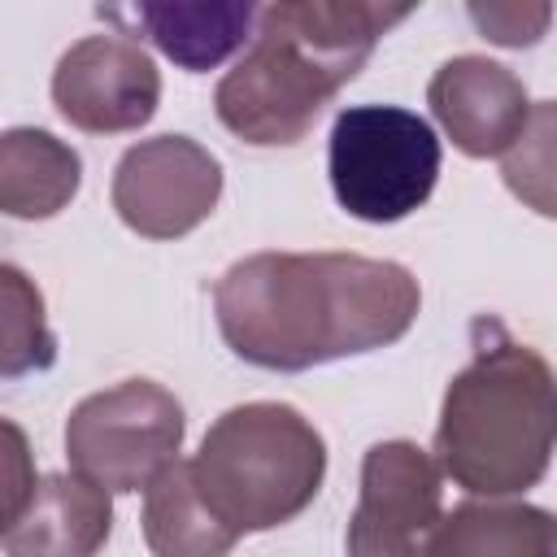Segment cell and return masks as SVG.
Wrapping results in <instances>:
<instances>
[{
	"label": "cell",
	"mask_w": 557,
	"mask_h": 557,
	"mask_svg": "<svg viewBox=\"0 0 557 557\" xmlns=\"http://www.w3.org/2000/svg\"><path fill=\"white\" fill-rule=\"evenodd\" d=\"M418 309V278L361 252H252L213 283L226 348L278 374L387 348L409 335Z\"/></svg>",
	"instance_id": "1"
},
{
	"label": "cell",
	"mask_w": 557,
	"mask_h": 557,
	"mask_svg": "<svg viewBox=\"0 0 557 557\" xmlns=\"http://www.w3.org/2000/svg\"><path fill=\"white\" fill-rule=\"evenodd\" d=\"M413 13L379 0H274L257 13L248 52L218 78V122L252 148L300 144L318 113L370 61L374 44Z\"/></svg>",
	"instance_id": "2"
},
{
	"label": "cell",
	"mask_w": 557,
	"mask_h": 557,
	"mask_svg": "<svg viewBox=\"0 0 557 557\" xmlns=\"http://www.w3.org/2000/svg\"><path fill=\"white\" fill-rule=\"evenodd\" d=\"M557 453V370L496 318L474 322V357L444 387L435 461L470 496L535 487Z\"/></svg>",
	"instance_id": "3"
},
{
	"label": "cell",
	"mask_w": 557,
	"mask_h": 557,
	"mask_svg": "<svg viewBox=\"0 0 557 557\" xmlns=\"http://www.w3.org/2000/svg\"><path fill=\"white\" fill-rule=\"evenodd\" d=\"M205 500L239 535L300 518L326 479V440L283 400H248L213 418L191 457Z\"/></svg>",
	"instance_id": "4"
},
{
	"label": "cell",
	"mask_w": 557,
	"mask_h": 557,
	"mask_svg": "<svg viewBox=\"0 0 557 557\" xmlns=\"http://www.w3.org/2000/svg\"><path fill=\"white\" fill-rule=\"evenodd\" d=\"M440 135L400 104H348L331 122L326 174L344 213L400 222L422 209L440 178Z\"/></svg>",
	"instance_id": "5"
},
{
	"label": "cell",
	"mask_w": 557,
	"mask_h": 557,
	"mask_svg": "<svg viewBox=\"0 0 557 557\" xmlns=\"http://www.w3.org/2000/svg\"><path fill=\"white\" fill-rule=\"evenodd\" d=\"M183 405L152 379H126L117 387L83 396L65 418L70 470L96 487L139 492L161 470L178 461L183 448Z\"/></svg>",
	"instance_id": "6"
},
{
	"label": "cell",
	"mask_w": 557,
	"mask_h": 557,
	"mask_svg": "<svg viewBox=\"0 0 557 557\" xmlns=\"http://www.w3.org/2000/svg\"><path fill=\"white\" fill-rule=\"evenodd\" d=\"M444 518V470L413 440L370 444L361 457V492L348 518V557H431Z\"/></svg>",
	"instance_id": "7"
},
{
	"label": "cell",
	"mask_w": 557,
	"mask_h": 557,
	"mask_svg": "<svg viewBox=\"0 0 557 557\" xmlns=\"http://www.w3.org/2000/svg\"><path fill=\"white\" fill-rule=\"evenodd\" d=\"M113 213L144 239L191 235L222 200V161L187 135H152L122 152L109 183Z\"/></svg>",
	"instance_id": "8"
},
{
	"label": "cell",
	"mask_w": 557,
	"mask_h": 557,
	"mask_svg": "<svg viewBox=\"0 0 557 557\" xmlns=\"http://www.w3.org/2000/svg\"><path fill=\"white\" fill-rule=\"evenodd\" d=\"M57 113L87 135H126L152 122L161 104V70L126 35H87L70 44L52 70Z\"/></svg>",
	"instance_id": "9"
},
{
	"label": "cell",
	"mask_w": 557,
	"mask_h": 557,
	"mask_svg": "<svg viewBox=\"0 0 557 557\" xmlns=\"http://www.w3.org/2000/svg\"><path fill=\"white\" fill-rule=\"evenodd\" d=\"M426 104L453 148L474 161L505 157L531 117L522 78L479 52L444 61L426 83Z\"/></svg>",
	"instance_id": "10"
},
{
	"label": "cell",
	"mask_w": 557,
	"mask_h": 557,
	"mask_svg": "<svg viewBox=\"0 0 557 557\" xmlns=\"http://www.w3.org/2000/svg\"><path fill=\"white\" fill-rule=\"evenodd\" d=\"M96 13L122 26V35L152 39L187 74H205L244 48L261 9H252L248 0H135L100 4Z\"/></svg>",
	"instance_id": "11"
},
{
	"label": "cell",
	"mask_w": 557,
	"mask_h": 557,
	"mask_svg": "<svg viewBox=\"0 0 557 557\" xmlns=\"http://www.w3.org/2000/svg\"><path fill=\"white\" fill-rule=\"evenodd\" d=\"M113 531V500L83 474H44L26 509L4 522V557H96Z\"/></svg>",
	"instance_id": "12"
},
{
	"label": "cell",
	"mask_w": 557,
	"mask_h": 557,
	"mask_svg": "<svg viewBox=\"0 0 557 557\" xmlns=\"http://www.w3.org/2000/svg\"><path fill=\"white\" fill-rule=\"evenodd\" d=\"M83 183V157L39 126H13L0 139V209L22 222L57 218Z\"/></svg>",
	"instance_id": "13"
},
{
	"label": "cell",
	"mask_w": 557,
	"mask_h": 557,
	"mask_svg": "<svg viewBox=\"0 0 557 557\" xmlns=\"http://www.w3.org/2000/svg\"><path fill=\"white\" fill-rule=\"evenodd\" d=\"M431 557H557V513L527 500H466L440 518Z\"/></svg>",
	"instance_id": "14"
},
{
	"label": "cell",
	"mask_w": 557,
	"mask_h": 557,
	"mask_svg": "<svg viewBox=\"0 0 557 557\" xmlns=\"http://www.w3.org/2000/svg\"><path fill=\"white\" fill-rule=\"evenodd\" d=\"M144 544L152 557H226L239 531L205 500L191 461H174L144 487Z\"/></svg>",
	"instance_id": "15"
},
{
	"label": "cell",
	"mask_w": 557,
	"mask_h": 557,
	"mask_svg": "<svg viewBox=\"0 0 557 557\" xmlns=\"http://www.w3.org/2000/svg\"><path fill=\"white\" fill-rule=\"evenodd\" d=\"M500 178L531 213L557 222V100L531 104L522 135L500 157Z\"/></svg>",
	"instance_id": "16"
},
{
	"label": "cell",
	"mask_w": 557,
	"mask_h": 557,
	"mask_svg": "<svg viewBox=\"0 0 557 557\" xmlns=\"http://www.w3.org/2000/svg\"><path fill=\"white\" fill-rule=\"evenodd\" d=\"M0 296H4L0 374L17 379V374H30V370H48L57 361V335L48 331L39 287L17 265H0Z\"/></svg>",
	"instance_id": "17"
},
{
	"label": "cell",
	"mask_w": 557,
	"mask_h": 557,
	"mask_svg": "<svg viewBox=\"0 0 557 557\" xmlns=\"http://www.w3.org/2000/svg\"><path fill=\"white\" fill-rule=\"evenodd\" d=\"M470 22L479 26L483 39L500 44V48H531L544 39L553 9L544 0H487V4H466Z\"/></svg>",
	"instance_id": "18"
},
{
	"label": "cell",
	"mask_w": 557,
	"mask_h": 557,
	"mask_svg": "<svg viewBox=\"0 0 557 557\" xmlns=\"http://www.w3.org/2000/svg\"><path fill=\"white\" fill-rule=\"evenodd\" d=\"M4 435H9V492H4V522H13V518L26 509V500H30V492H35V483H39V479H26V435H22V426H17V422H4Z\"/></svg>",
	"instance_id": "19"
}]
</instances>
